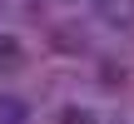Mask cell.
<instances>
[{
  "label": "cell",
  "instance_id": "cell-1",
  "mask_svg": "<svg viewBox=\"0 0 134 124\" xmlns=\"http://www.w3.org/2000/svg\"><path fill=\"white\" fill-rule=\"evenodd\" d=\"M94 20L104 30H134V0H94Z\"/></svg>",
  "mask_w": 134,
  "mask_h": 124
},
{
  "label": "cell",
  "instance_id": "cell-2",
  "mask_svg": "<svg viewBox=\"0 0 134 124\" xmlns=\"http://www.w3.org/2000/svg\"><path fill=\"white\" fill-rule=\"evenodd\" d=\"M30 119V104L20 94H0V124H25Z\"/></svg>",
  "mask_w": 134,
  "mask_h": 124
},
{
  "label": "cell",
  "instance_id": "cell-3",
  "mask_svg": "<svg viewBox=\"0 0 134 124\" xmlns=\"http://www.w3.org/2000/svg\"><path fill=\"white\" fill-rule=\"evenodd\" d=\"M60 124H94V114H85V109H65Z\"/></svg>",
  "mask_w": 134,
  "mask_h": 124
}]
</instances>
